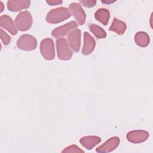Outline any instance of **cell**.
<instances>
[{"label":"cell","instance_id":"7","mask_svg":"<svg viewBox=\"0 0 153 153\" xmlns=\"http://www.w3.org/2000/svg\"><path fill=\"white\" fill-rule=\"evenodd\" d=\"M68 43L71 48L75 52H78L80 48L81 44V31L75 29L68 35Z\"/></svg>","mask_w":153,"mask_h":153},{"label":"cell","instance_id":"3","mask_svg":"<svg viewBox=\"0 0 153 153\" xmlns=\"http://www.w3.org/2000/svg\"><path fill=\"white\" fill-rule=\"evenodd\" d=\"M56 47L57 56L59 59L63 60H68L71 58L72 56V52L69 47L65 38H58L56 41Z\"/></svg>","mask_w":153,"mask_h":153},{"label":"cell","instance_id":"14","mask_svg":"<svg viewBox=\"0 0 153 153\" xmlns=\"http://www.w3.org/2000/svg\"><path fill=\"white\" fill-rule=\"evenodd\" d=\"M100 141H101L100 138L96 136H85L82 137L79 140L82 145L88 149H92L94 146L98 144Z\"/></svg>","mask_w":153,"mask_h":153},{"label":"cell","instance_id":"5","mask_svg":"<svg viewBox=\"0 0 153 153\" xmlns=\"http://www.w3.org/2000/svg\"><path fill=\"white\" fill-rule=\"evenodd\" d=\"M17 47L23 50L30 51L36 47V40L32 35L25 34L22 35L17 41Z\"/></svg>","mask_w":153,"mask_h":153},{"label":"cell","instance_id":"20","mask_svg":"<svg viewBox=\"0 0 153 153\" xmlns=\"http://www.w3.org/2000/svg\"><path fill=\"white\" fill-rule=\"evenodd\" d=\"M1 39L4 45H8L10 42L11 41V38L10 36L5 32L2 29H1Z\"/></svg>","mask_w":153,"mask_h":153},{"label":"cell","instance_id":"23","mask_svg":"<svg viewBox=\"0 0 153 153\" xmlns=\"http://www.w3.org/2000/svg\"><path fill=\"white\" fill-rule=\"evenodd\" d=\"M114 2H115V1H102V2L104 3V4H111V3H113Z\"/></svg>","mask_w":153,"mask_h":153},{"label":"cell","instance_id":"21","mask_svg":"<svg viewBox=\"0 0 153 153\" xmlns=\"http://www.w3.org/2000/svg\"><path fill=\"white\" fill-rule=\"evenodd\" d=\"M80 2L85 7L90 8V7H94L96 5V1H94V0H84V1H80Z\"/></svg>","mask_w":153,"mask_h":153},{"label":"cell","instance_id":"1","mask_svg":"<svg viewBox=\"0 0 153 153\" xmlns=\"http://www.w3.org/2000/svg\"><path fill=\"white\" fill-rule=\"evenodd\" d=\"M71 16L70 10L65 7H59L51 10L46 16V20L50 23H57L65 20Z\"/></svg>","mask_w":153,"mask_h":153},{"label":"cell","instance_id":"9","mask_svg":"<svg viewBox=\"0 0 153 153\" xmlns=\"http://www.w3.org/2000/svg\"><path fill=\"white\" fill-rule=\"evenodd\" d=\"M120 143V139L118 137H112L106 141L103 144L96 149L97 152H109L114 150Z\"/></svg>","mask_w":153,"mask_h":153},{"label":"cell","instance_id":"13","mask_svg":"<svg viewBox=\"0 0 153 153\" xmlns=\"http://www.w3.org/2000/svg\"><path fill=\"white\" fill-rule=\"evenodd\" d=\"M30 4V1H9L7 2V8L11 11H19L27 8Z\"/></svg>","mask_w":153,"mask_h":153},{"label":"cell","instance_id":"4","mask_svg":"<svg viewBox=\"0 0 153 153\" xmlns=\"http://www.w3.org/2000/svg\"><path fill=\"white\" fill-rule=\"evenodd\" d=\"M54 43L51 39L45 38L43 39L40 44V51L42 56L46 60H52L54 58Z\"/></svg>","mask_w":153,"mask_h":153},{"label":"cell","instance_id":"19","mask_svg":"<svg viewBox=\"0 0 153 153\" xmlns=\"http://www.w3.org/2000/svg\"><path fill=\"white\" fill-rule=\"evenodd\" d=\"M63 152H84V151L80 149L75 145H72L66 147L63 151Z\"/></svg>","mask_w":153,"mask_h":153},{"label":"cell","instance_id":"6","mask_svg":"<svg viewBox=\"0 0 153 153\" xmlns=\"http://www.w3.org/2000/svg\"><path fill=\"white\" fill-rule=\"evenodd\" d=\"M69 9L71 13L75 18L77 23L80 25H83L85 21L86 16L81 5L75 2L71 3L69 5Z\"/></svg>","mask_w":153,"mask_h":153},{"label":"cell","instance_id":"12","mask_svg":"<svg viewBox=\"0 0 153 153\" xmlns=\"http://www.w3.org/2000/svg\"><path fill=\"white\" fill-rule=\"evenodd\" d=\"M0 25L2 27L7 30L11 34L16 35L17 33V28L10 17L7 15H3L0 17Z\"/></svg>","mask_w":153,"mask_h":153},{"label":"cell","instance_id":"11","mask_svg":"<svg viewBox=\"0 0 153 153\" xmlns=\"http://www.w3.org/2000/svg\"><path fill=\"white\" fill-rule=\"evenodd\" d=\"M95 41L93 38L86 32L84 33V45L82 53L84 55H88L92 53L95 47Z\"/></svg>","mask_w":153,"mask_h":153},{"label":"cell","instance_id":"15","mask_svg":"<svg viewBox=\"0 0 153 153\" xmlns=\"http://www.w3.org/2000/svg\"><path fill=\"white\" fill-rule=\"evenodd\" d=\"M126 29V23L121 20H119L117 18H114L111 26L109 30L113 31L118 35H122L124 33Z\"/></svg>","mask_w":153,"mask_h":153},{"label":"cell","instance_id":"17","mask_svg":"<svg viewBox=\"0 0 153 153\" xmlns=\"http://www.w3.org/2000/svg\"><path fill=\"white\" fill-rule=\"evenodd\" d=\"M134 40L137 45L140 47H146L149 44V37L146 33L139 32L135 35Z\"/></svg>","mask_w":153,"mask_h":153},{"label":"cell","instance_id":"24","mask_svg":"<svg viewBox=\"0 0 153 153\" xmlns=\"http://www.w3.org/2000/svg\"><path fill=\"white\" fill-rule=\"evenodd\" d=\"M0 6H1V9H0L1 11H1V12H2V11L4 10V4H3V3H2V2H0Z\"/></svg>","mask_w":153,"mask_h":153},{"label":"cell","instance_id":"10","mask_svg":"<svg viewBox=\"0 0 153 153\" xmlns=\"http://www.w3.org/2000/svg\"><path fill=\"white\" fill-rule=\"evenodd\" d=\"M77 27V24L75 22H70L63 26L56 27L52 31L51 35L56 38H60L66 35L71 30Z\"/></svg>","mask_w":153,"mask_h":153},{"label":"cell","instance_id":"2","mask_svg":"<svg viewBox=\"0 0 153 153\" xmlns=\"http://www.w3.org/2000/svg\"><path fill=\"white\" fill-rule=\"evenodd\" d=\"M15 23L17 28L20 31L28 30L32 24V17L28 11L20 13L16 17Z\"/></svg>","mask_w":153,"mask_h":153},{"label":"cell","instance_id":"8","mask_svg":"<svg viewBox=\"0 0 153 153\" xmlns=\"http://www.w3.org/2000/svg\"><path fill=\"white\" fill-rule=\"evenodd\" d=\"M149 137V133L143 130H134L128 132L127 134V140L134 143H141L145 141Z\"/></svg>","mask_w":153,"mask_h":153},{"label":"cell","instance_id":"18","mask_svg":"<svg viewBox=\"0 0 153 153\" xmlns=\"http://www.w3.org/2000/svg\"><path fill=\"white\" fill-rule=\"evenodd\" d=\"M90 31L97 37V38H104L106 36V32L100 26L95 24H91L89 26Z\"/></svg>","mask_w":153,"mask_h":153},{"label":"cell","instance_id":"16","mask_svg":"<svg viewBox=\"0 0 153 153\" xmlns=\"http://www.w3.org/2000/svg\"><path fill=\"white\" fill-rule=\"evenodd\" d=\"M94 17L97 20L102 23L103 25H106L110 17L109 11L106 8H99L96 11Z\"/></svg>","mask_w":153,"mask_h":153},{"label":"cell","instance_id":"22","mask_svg":"<svg viewBox=\"0 0 153 153\" xmlns=\"http://www.w3.org/2000/svg\"><path fill=\"white\" fill-rule=\"evenodd\" d=\"M46 2L48 4L50 5H60L63 2L62 1H57V0H51V1H46Z\"/></svg>","mask_w":153,"mask_h":153}]
</instances>
